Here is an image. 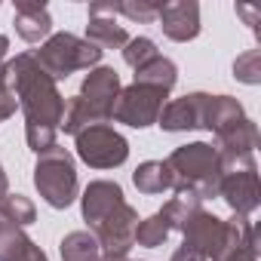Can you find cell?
Wrapping results in <instances>:
<instances>
[{
	"label": "cell",
	"mask_w": 261,
	"mask_h": 261,
	"mask_svg": "<svg viewBox=\"0 0 261 261\" xmlns=\"http://www.w3.org/2000/svg\"><path fill=\"white\" fill-rule=\"evenodd\" d=\"M59 255H62V261H98L101 249L89 230H71L59 243Z\"/></svg>",
	"instance_id": "20"
},
{
	"label": "cell",
	"mask_w": 261,
	"mask_h": 261,
	"mask_svg": "<svg viewBox=\"0 0 261 261\" xmlns=\"http://www.w3.org/2000/svg\"><path fill=\"white\" fill-rule=\"evenodd\" d=\"M120 74L114 71V68H108V65H98V68H92L86 77H83V83H80V98L105 120V123H111V111H114V101H117V95H120Z\"/></svg>",
	"instance_id": "9"
},
{
	"label": "cell",
	"mask_w": 261,
	"mask_h": 261,
	"mask_svg": "<svg viewBox=\"0 0 261 261\" xmlns=\"http://www.w3.org/2000/svg\"><path fill=\"white\" fill-rule=\"evenodd\" d=\"M133 185L139 188V194L157 197L172 188V178H169V169L163 160H148V163H139V169L133 172Z\"/></svg>",
	"instance_id": "19"
},
{
	"label": "cell",
	"mask_w": 261,
	"mask_h": 261,
	"mask_svg": "<svg viewBox=\"0 0 261 261\" xmlns=\"http://www.w3.org/2000/svg\"><path fill=\"white\" fill-rule=\"evenodd\" d=\"M98 123H105L80 95H71L68 101H65V117H62V129L68 136H77V133H83V129H89V126H98Z\"/></svg>",
	"instance_id": "21"
},
{
	"label": "cell",
	"mask_w": 261,
	"mask_h": 261,
	"mask_svg": "<svg viewBox=\"0 0 261 261\" xmlns=\"http://www.w3.org/2000/svg\"><path fill=\"white\" fill-rule=\"evenodd\" d=\"M163 163L169 169V178H172V191L175 194H194L197 200L218 197L221 160H218V151L212 145H206V142L181 145Z\"/></svg>",
	"instance_id": "2"
},
{
	"label": "cell",
	"mask_w": 261,
	"mask_h": 261,
	"mask_svg": "<svg viewBox=\"0 0 261 261\" xmlns=\"http://www.w3.org/2000/svg\"><path fill=\"white\" fill-rule=\"evenodd\" d=\"M218 151V160H237V157H255V148H258V126L255 120H240L233 123L230 129L215 136V145Z\"/></svg>",
	"instance_id": "14"
},
{
	"label": "cell",
	"mask_w": 261,
	"mask_h": 261,
	"mask_svg": "<svg viewBox=\"0 0 261 261\" xmlns=\"http://www.w3.org/2000/svg\"><path fill=\"white\" fill-rule=\"evenodd\" d=\"M139 212L129 206V203H120L108 218H101L89 233L98 240V249L101 255H129V249L136 246V227H139Z\"/></svg>",
	"instance_id": "8"
},
{
	"label": "cell",
	"mask_w": 261,
	"mask_h": 261,
	"mask_svg": "<svg viewBox=\"0 0 261 261\" xmlns=\"http://www.w3.org/2000/svg\"><path fill=\"white\" fill-rule=\"evenodd\" d=\"M206 95L209 92H188L181 98H172L163 105L157 126L163 133H188V129H203L206 117Z\"/></svg>",
	"instance_id": "12"
},
{
	"label": "cell",
	"mask_w": 261,
	"mask_h": 261,
	"mask_svg": "<svg viewBox=\"0 0 261 261\" xmlns=\"http://www.w3.org/2000/svg\"><path fill=\"white\" fill-rule=\"evenodd\" d=\"M169 233H172V227H169V221L163 218V212H154V215H148V218L139 221V227H136V246L157 249V246L166 243Z\"/></svg>",
	"instance_id": "23"
},
{
	"label": "cell",
	"mask_w": 261,
	"mask_h": 261,
	"mask_svg": "<svg viewBox=\"0 0 261 261\" xmlns=\"http://www.w3.org/2000/svg\"><path fill=\"white\" fill-rule=\"evenodd\" d=\"M203 209V200H197L194 194H175L160 212H163V218L169 221V227L172 230H181L185 227V221L194 215V212H200Z\"/></svg>",
	"instance_id": "24"
},
{
	"label": "cell",
	"mask_w": 261,
	"mask_h": 261,
	"mask_svg": "<svg viewBox=\"0 0 261 261\" xmlns=\"http://www.w3.org/2000/svg\"><path fill=\"white\" fill-rule=\"evenodd\" d=\"M0 221H10L16 227H25L31 221H37V209L25 194H7L0 200Z\"/></svg>",
	"instance_id": "22"
},
{
	"label": "cell",
	"mask_w": 261,
	"mask_h": 261,
	"mask_svg": "<svg viewBox=\"0 0 261 261\" xmlns=\"http://www.w3.org/2000/svg\"><path fill=\"white\" fill-rule=\"evenodd\" d=\"M16 108H19V101H16V95H13L10 83H7V86H0V123L10 120V117L16 114Z\"/></svg>",
	"instance_id": "28"
},
{
	"label": "cell",
	"mask_w": 261,
	"mask_h": 261,
	"mask_svg": "<svg viewBox=\"0 0 261 261\" xmlns=\"http://www.w3.org/2000/svg\"><path fill=\"white\" fill-rule=\"evenodd\" d=\"M7 80L25 114L28 148L34 154L56 148V136L65 117V95L59 92V83L34 62L31 53H19L16 59L7 62Z\"/></svg>",
	"instance_id": "1"
},
{
	"label": "cell",
	"mask_w": 261,
	"mask_h": 261,
	"mask_svg": "<svg viewBox=\"0 0 261 261\" xmlns=\"http://www.w3.org/2000/svg\"><path fill=\"white\" fill-rule=\"evenodd\" d=\"M133 83H145V86H157V89L172 92V86L178 83V65L166 56H157V59H151L148 65H142L136 71Z\"/></svg>",
	"instance_id": "18"
},
{
	"label": "cell",
	"mask_w": 261,
	"mask_h": 261,
	"mask_svg": "<svg viewBox=\"0 0 261 261\" xmlns=\"http://www.w3.org/2000/svg\"><path fill=\"white\" fill-rule=\"evenodd\" d=\"M13 25L25 43H40L53 34V16H49L46 4H34V0H16Z\"/></svg>",
	"instance_id": "15"
},
{
	"label": "cell",
	"mask_w": 261,
	"mask_h": 261,
	"mask_svg": "<svg viewBox=\"0 0 261 261\" xmlns=\"http://www.w3.org/2000/svg\"><path fill=\"white\" fill-rule=\"evenodd\" d=\"M7 53H10V37L0 34V86H7Z\"/></svg>",
	"instance_id": "29"
},
{
	"label": "cell",
	"mask_w": 261,
	"mask_h": 261,
	"mask_svg": "<svg viewBox=\"0 0 261 261\" xmlns=\"http://www.w3.org/2000/svg\"><path fill=\"white\" fill-rule=\"evenodd\" d=\"M34 188L53 209H68L77 200V166L68 148H49L37 154L34 163Z\"/></svg>",
	"instance_id": "4"
},
{
	"label": "cell",
	"mask_w": 261,
	"mask_h": 261,
	"mask_svg": "<svg viewBox=\"0 0 261 261\" xmlns=\"http://www.w3.org/2000/svg\"><path fill=\"white\" fill-rule=\"evenodd\" d=\"M114 13H117V16H126L129 22L151 25V22H157L160 0H117V4H114Z\"/></svg>",
	"instance_id": "25"
},
{
	"label": "cell",
	"mask_w": 261,
	"mask_h": 261,
	"mask_svg": "<svg viewBox=\"0 0 261 261\" xmlns=\"http://www.w3.org/2000/svg\"><path fill=\"white\" fill-rule=\"evenodd\" d=\"M120 203H126V197H123V188L117 181H108V178L89 181L86 191H83V197H80V212H83V221L89 224V230L101 218H108Z\"/></svg>",
	"instance_id": "13"
},
{
	"label": "cell",
	"mask_w": 261,
	"mask_h": 261,
	"mask_svg": "<svg viewBox=\"0 0 261 261\" xmlns=\"http://www.w3.org/2000/svg\"><path fill=\"white\" fill-rule=\"evenodd\" d=\"M169 261H206L203 255H197V252H191V249H185V246H178L175 252H172V258Z\"/></svg>",
	"instance_id": "30"
},
{
	"label": "cell",
	"mask_w": 261,
	"mask_h": 261,
	"mask_svg": "<svg viewBox=\"0 0 261 261\" xmlns=\"http://www.w3.org/2000/svg\"><path fill=\"white\" fill-rule=\"evenodd\" d=\"M166 98H169L166 89L145 86V83H129V86L120 89V95L114 101V111H111V120L126 123L133 129H148L160 120V111H163Z\"/></svg>",
	"instance_id": "7"
},
{
	"label": "cell",
	"mask_w": 261,
	"mask_h": 261,
	"mask_svg": "<svg viewBox=\"0 0 261 261\" xmlns=\"http://www.w3.org/2000/svg\"><path fill=\"white\" fill-rule=\"evenodd\" d=\"M74 142H77V157L89 169H117L129 157V142L111 123H98V126L83 129V133L74 136Z\"/></svg>",
	"instance_id": "6"
},
{
	"label": "cell",
	"mask_w": 261,
	"mask_h": 261,
	"mask_svg": "<svg viewBox=\"0 0 261 261\" xmlns=\"http://www.w3.org/2000/svg\"><path fill=\"white\" fill-rule=\"evenodd\" d=\"M98 261H129L126 255H98Z\"/></svg>",
	"instance_id": "31"
},
{
	"label": "cell",
	"mask_w": 261,
	"mask_h": 261,
	"mask_svg": "<svg viewBox=\"0 0 261 261\" xmlns=\"http://www.w3.org/2000/svg\"><path fill=\"white\" fill-rule=\"evenodd\" d=\"M246 120V111L243 105L233 98V95H206V117H203V129L209 133H224L233 123Z\"/></svg>",
	"instance_id": "17"
},
{
	"label": "cell",
	"mask_w": 261,
	"mask_h": 261,
	"mask_svg": "<svg viewBox=\"0 0 261 261\" xmlns=\"http://www.w3.org/2000/svg\"><path fill=\"white\" fill-rule=\"evenodd\" d=\"M0 261H49V258L22 227L0 221Z\"/></svg>",
	"instance_id": "16"
},
{
	"label": "cell",
	"mask_w": 261,
	"mask_h": 261,
	"mask_svg": "<svg viewBox=\"0 0 261 261\" xmlns=\"http://www.w3.org/2000/svg\"><path fill=\"white\" fill-rule=\"evenodd\" d=\"M31 56L56 83L68 80L74 71H92L101 62V49L98 46H92L89 40H83L77 34H68V31L49 34L40 43V49H34Z\"/></svg>",
	"instance_id": "3"
},
{
	"label": "cell",
	"mask_w": 261,
	"mask_h": 261,
	"mask_svg": "<svg viewBox=\"0 0 261 261\" xmlns=\"http://www.w3.org/2000/svg\"><path fill=\"white\" fill-rule=\"evenodd\" d=\"M114 0H95L89 4V19H86V37L92 46H98L101 53L105 49H123L129 43V34L123 25H117L114 19Z\"/></svg>",
	"instance_id": "10"
},
{
	"label": "cell",
	"mask_w": 261,
	"mask_h": 261,
	"mask_svg": "<svg viewBox=\"0 0 261 261\" xmlns=\"http://www.w3.org/2000/svg\"><path fill=\"white\" fill-rule=\"evenodd\" d=\"M233 77H237L240 83H249V86L261 83V49H249V53L237 56V62H233Z\"/></svg>",
	"instance_id": "27"
},
{
	"label": "cell",
	"mask_w": 261,
	"mask_h": 261,
	"mask_svg": "<svg viewBox=\"0 0 261 261\" xmlns=\"http://www.w3.org/2000/svg\"><path fill=\"white\" fill-rule=\"evenodd\" d=\"M218 197L230 206L233 215H243V218H249L261 206V181H258V163H255V157L221 160Z\"/></svg>",
	"instance_id": "5"
},
{
	"label": "cell",
	"mask_w": 261,
	"mask_h": 261,
	"mask_svg": "<svg viewBox=\"0 0 261 261\" xmlns=\"http://www.w3.org/2000/svg\"><path fill=\"white\" fill-rule=\"evenodd\" d=\"M157 56H160V49H157V43L151 37H129V43L123 46V62L133 71H139L142 65H148Z\"/></svg>",
	"instance_id": "26"
},
{
	"label": "cell",
	"mask_w": 261,
	"mask_h": 261,
	"mask_svg": "<svg viewBox=\"0 0 261 261\" xmlns=\"http://www.w3.org/2000/svg\"><path fill=\"white\" fill-rule=\"evenodd\" d=\"M157 22L169 40L188 43L200 34V4L197 0H166L160 4Z\"/></svg>",
	"instance_id": "11"
}]
</instances>
